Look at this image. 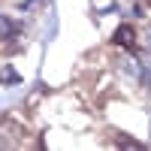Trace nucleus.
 Wrapping results in <instances>:
<instances>
[{"label": "nucleus", "instance_id": "f257e3e1", "mask_svg": "<svg viewBox=\"0 0 151 151\" xmlns=\"http://www.w3.org/2000/svg\"><path fill=\"white\" fill-rule=\"evenodd\" d=\"M115 42L124 45V48H133V45H139V33H136L133 27H127V24H121V27L115 30Z\"/></svg>", "mask_w": 151, "mask_h": 151}, {"label": "nucleus", "instance_id": "f03ea898", "mask_svg": "<svg viewBox=\"0 0 151 151\" xmlns=\"http://www.w3.org/2000/svg\"><path fill=\"white\" fill-rule=\"evenodd\" d=\"M139 48L142 52H151V24H145L139 30Z\"/></svg>", "mask_w": 151, "mask_h": 151}, {"label": "nucleus", "instance_id": "7ed1b4c3", "mask_svg": "<svg viewBox=\"0 0 151 151\" xmlns=\"http://www.w3.org/2000/svg\"><path fill=\"white\" fill-rule=\"evenodd\" d=\"M139 60H142V85H151V52H145V58Z\"/></svg>", "mask_w": 151, "mask_h": 151}, {"label": "nucleus", "instance_id": "20e7f679", "mask_svg": "<svg viewBox=\"0 0 151 151\" xmlns=\"http://www.w3.org/2000/svg\"><path fill=\"white\" fill-rule=\"evenodd\" d=\"M94 9L100 12V15H106V12H112V6H115V0H91Z\"/></svg>", "mask_w": 151, "mask_h": 151}, {"label": "nucleus", "instance_id": "39448f33", "mask_svg": "<svg viewBox=\"0 0 151 151\" xmlns=\"http://www.w3.org/2000/svg\"><path fill=\"white\" fill-rule=\"evenodd\" d=\"M3 79H6V88H12V85H18V76L12 73L9 67H6V73H3Z\"/></svg>", "mask_w": 151, "mask_h": 151}, {"label": "nucleus", "instance_id": "423d86ee", "mask_svg": "<svg viewBox=\"0 0 151 151\" xmlns=\"http://www.w3.org/2000/svg\"><path fill=\"white\" fill-rule=\"evenodd\" d=\"M0 27H3V36H6V40H9V36H12V21L3 15V18H0Z\"/></svg>", "mask_w": 151, "mask_h": 151}]
</instances>
